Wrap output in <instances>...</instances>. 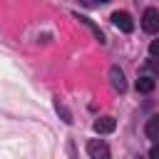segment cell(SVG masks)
<instances>
[{
    "label": "cell",
    "mask_w": 159,
    "mask_h": 159,
    "mask_svg": "<svg viewBox=\"0 0 159 159\" xmlns=\"http://www.w3.org/2000/svg\"><path fill=\"white\" fill-rule=\"evenodd\" d=\"M142 27L147 32H159V10L157 7H147L142 15Z\"/></svg>",
    "instance_id": "1"
},
{
    "label": "cell",
    "mask_w": 159,
    "mask_h": 159,
    "mask_svg": "<svg viewBox=\"0 0 159 159\" xmlns=\"http://www.w3.org/2000/svg\"><path fill=\"white\" fill-rule=\"evenodd\" d=\"M112 22L122 30V32H132L134 30V22H132V17H129V12H124V10H117V12H112Z\"/></svg>",
    "instance_id": "2"
},
{
    "label": "cell",
    "mask_w": 159,
    "mask_h": 159,
    "mask_svg": "<svg viewBox=\"0 0 159 159\" xmlns=\"http://www.w3.org/2000/svg\"><path fill=\"white\" fill-rule=\"evenodd\" d=\"M87 154L94 157V159H107L109 149H107V144L102 139H92V142H87Z\"/></svg>",
    "instance_id": "3"
},
{
    "label": "cell",
    "mask_w": 159,
    "mask_h": 159,
    "mask_svg": "<svg viewBox=\"0 0 159 159\" xmlns=\"http://www.w3.org/2000/svg\"><path fill=\"white\" fill-rule=\"evenodd\" d=\"M109 82H112V87H114L117 92H124V89H127V80H124V72H122L117 65H112V67H109Z\"/></svg>",
    "instance_id": "4"
},
{
    "label": "cell",
    "mask_w": 159,
    "mask_h": 159,
    "mask_svg": "<svg viewBox=\"0 0 159 159\" xmlns=\"http://www.w3.org/2000/svg\"><path fill=\"white\" fill-rule=\"evenodd\" d=\"M75 20H80V22H82V25H84V27H87V30H89L92 35H94V40H97L99 45H104V32H102V30H99V27H97V25H94V22H92L89 17H84V15L75 12Z\"/></svg>",
    "instance_id": "5"
},
{
    "label": "cell",
    "mask_w": 159,
    "mask_h": 159,
    "mask_svg": "<svg viewBox=\"0 0 159 159\" xmlns=\"http://www.w3.org/2000/svg\"><path fill=\"white\" fill-rule=\"evenodd\" d=\"M114 127H117L114 117H99V119H94V132L97 134H109V132H114Z\"/></svg>",
    "instance_id": "6"
},
{
    "label": "cell",
    "mask_w": 159,
    "mask_h": 159,
    "mask_svg": "<svg viewBox=\"0 0 159 159\" xmlns=\"http://www.w3.org/2000/svg\"><path fill=\"white\" fill-rule=\"evenodd\" d=\"M144 132H147V137H149L152 142H159V117H152V119H147V127H144Z\"/></svg>",
    "instance_id": "7"
},
{
    "label": "cell",
    "mask_w": 159,
    "mask_h": 159,
    "mask_svg": "<svg viewBox=\"0 0 159 159\" xmlns=\"http://www.w3.org/2000/svg\"><path fill=\"white\" fill-rule=\"evenodd\" d=\"M154 84H157V82H154L152 77H139V80H137V92H144V94H147V92L154 89Z\"/></svg>",
    "instance_id": "8"
},
{
    "label": "cell",
    "mask_w": 159,
    "mask_h": 159,
    "mask_svg": "<svg viewBox=\"0 0 159 159\" xmlns=\"http://www.w3.org/2000/svg\"><path fill=\"white\" fill-rule=\"evenodd\" d=\"M149 52H152L154 57H159V40H152V45H149Z\"/></svg>",
    "instance_id": "9"
},
{
    "label": "cell",
    "mask_w": 159,
    "mask_h": 159,
    "mask_svg": "<svg viewBox=\"0 0 159 159\" xmlns=\"http://www.w3.org/2000/svg\"><path fill=\"white\" fill-rule=\"evenodd\" d=\"M149 157H152V159H159V144H154V147L149 149Z\"/></svg>",
    "instance_id": "10"
},
{
    "label": "cell",
    "mask_w": 159,
    "mask_h": 159,
    "mask_svg": "<svg viewBox=\"0 0 159 159\" xmlns=\"http://www.w3.org/2000/svg\"><path fill=\"white\" fill-rule=\"evenodd\" d=\"M149 67H152V70L159 75V60H152V62H149Z\"/></svg>",
    "instance_id": "11"
},
{
    "label": "cell",
    "mask_w": 159,
    "mask_h": 159,
    "mask_svg": "<svg viewBox=\"0 0 159 159\" xmlns=\"http://www.w3.org/2000/svg\"><path fill=\"white\" fill-rule=\"evenodd\" d=\"M97 2H109V0H97Z\"/></svg>",
    "instance_id": "12"
}]
</instances>
